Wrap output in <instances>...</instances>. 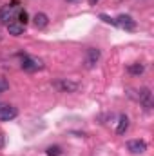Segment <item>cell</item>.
Returning a JSON list of instances; mask_svg holds the SVG:
<instances>
[{"label": "cell", "instance_id": "obj_1", "mask_svg": "<svg viewBox=\"0 0 154 156\" xmlns=\"http://www.w3.org/2000/svg\"><path fill=\"white\" fill-rule=\"evenodd\" d=\"M16 116H18V109L15 105L0 102V122H9V120H15Z\"/></svg>", "mask_w": 154, "mask_h": 156}, {"label": "cell", "instance_id": "obj_2", "mask_svg": "<svg viewBox=\"0 0 154 156\" xmlns=\"http://www.w3.org/2000/svg\"><path fill=\"white\" fill-rule=\"evenodd\" d=\"M54 87H56L58 91H62V93H76L80 85H78L76 82H73V80H67V78H58V80L54 82Z\"/></svg>", "mask_w": 154, "mask_h": 156}, {"label": "cell", "instance_id": "obj_3", "mask_svg": "<svg viewBox=\"0 0 154 156\" xmlns=\"http://www.w3.org/2000/svg\"><path fill=\"white\" fill-rule=\"evenodd\" d=\"M22 69L24 71H29V73H33V71H38L42 69L44 66H42V60L38 58H33V56H27V55H24V58H22Z\"/></svg>", "mask_w": 154, "mask_h": 156}, {"label": "cell", "instance_id": "obj_4", "mask_svg": "<svg viewBox=\"0 0 154 156\" xmlns=\"http://www.w3.org/2000/svg\"><path fill=\"white\" fill-rule=\"evenodd\" d=\"M100 56H102V53H100L98 47H89L87 53H85V66H87L89 69H93V67L98 64Z\"/></svg>", "mask_w": 154, "mask_h": 156}, {"label": "cell", "instance_id": "obj_5", "mask_svg": "<svg viewBox=\"0 0 154 156\" xmlns=\"http://www.w3.org/2000/svg\"><path fill=\"white\" fill-rule=\"evenodd\" d=\"M138 100H140V104H142L147 111L152 109V93H151L149 87H142V89H140V93H138Z\"/></svg>", "mask_w": 154, "mask_h": 156}, {"label": "cell", "instance_id": "obj_6", "mask_svg": "<svg viewBox=\"0 0 154 156\" xmlns=\"http://www.w3.org/2000/svg\"><path fill=\"white\" fill-rule=\"evenodd\" d=\"M16 5H18V2H13V5H2L0 7V24H9V20H13Z\"/></svg>", "mask_w": 154, "mask_h": 156}, {"label": "cell", "instance_id": "obj_7", "mask_svg": "<svg viewBox=\"0 0 154 156\" xmlns=\"http://www.w3.org/2000/svg\"><path fill=\"white\" fill-rule=\"evenodd\" d=\"M127 149L132 154H142L147 151V144L143 140H131V142H127Z\"/></svg>", "mask_w": 154, "mask_h": 156}, {"label": "cell", "instance_id": "obj_8", "mask_svg": "<svg viewBox=\"0 0 154 156\" xmlns=\"http://www.w3.org/2000/svg\"><path fill=\"white\" fill-rule=\"evenodd\" d=\"M114 22H116V26H120V27H123V29H129V31H132V29L136 27V22H134L132 16H129V15H120Z\"/></svg>", "mask_w": 154, "mask_h": 156}, {"label": "cell", "instance_id": "obj_9", "mask_svg": "<svg viewBox=\"0 0 154 156\" xmlns=\"http://www.w3.org/2000/svg\"><path fill=\"white\" fill-rule=\"evenodd\" d=\"M24 27H26V26H22V24H18V22H9V24H7V31H9V35H13V37L24 35Z\"/></svg>", "mask_w": 154, "mask_h": 156}, {"label": "cell", "instance_id": "obj_10", "mask_svg": "<svg viewBox=\"0 0 154 156\" xmlns=\"http://www.w3.org/2000/svg\"><path fill=\"white\" fill-rule=\"evenodd\" d=\"M129 125H131V122H129V116L121 115V116H120V120H118V127H116V133H118V134H125V133H127V129H129Z\"/></svg>", "mask_w": 154, "mask_h": 156}, {"label": "cell", "instance_id": "obj_11", "mask_svg": "<svg viewBox=\"0 0 154 156\" xmlns=\"http://www.w3.org/2000/svg\"><path fill=\"white\" fill-rule=\"evenodd\" d=\"M33 22H35V26H37L38 29H44V27L49 24V18H47L45 13H37V15L33 16Z\"/></svg>", "mask_w": 154, "mask_h": 156}, {"label": "cell", "instance_id": "obj_12", "mask_svg": "<svg viewBox=\"0 0 154 156\" xmlns=\"http://www.w3.org/2000/svg\"><path fill=\"white\" fill-rule=\"evenodd\" d=\"M143 71H145L143 64H138V62H136V64H131V66L127 67V73H129V75H134V76H140Z\"/></svg>", "mask_w": 154, "mask_h": 156}, {"label": "cell", "instance_id": "obj_13", "mask_svg": "<svg viewBox=\"0 0 154 156\" xmlns=\"http://www.w3.org/2000/svg\"><path fill=\"white\" fill-rule=\"evenodd\" d=\"M18 24H22V26H26L27 22H29V15H27V11L26 9H22L20 13H18V20H16Z\"/></svg>", "mask_w": 154, "mask_h": 156}, {"label": "cell", "instance_id": "obj_14", "mask_svg": "<svg viewBox=\"0 0 154 156\" xmlns=\"http://www.w3.org/2000/svg\"><path fill=\"white\" fill-rule=\"evenodd\" d=\"M62 154V149L58 147V145H51V147H47V156H60Z\"/></svg>", "mask_w": 154, "mask_h": 156}, {"label": "cell", "instance_id": "obj_15", "mask_svg": "<svg viewBox=\"0 0 154 156\" xmlns=\"http://www.w3.org/2000/svg\"><path fill=\"white\" fill-rule=\"evenodd\" d=\"M7 89H9V82H7L5 78L0 76V93H5Z\"/></svg>", "mask_w": 154, "mask_h": 156}, {"label": "cell", "instance_id": "obj_16", "mask_svg": "<svg viewBox=\"0 0 154 156\" xmlns=\"http://www.w3.org/2000/svg\"><path fill=\"white\" fill-rule=\"evenodd\" d=\"M100 18L103 20V22H107V24H111V26H116V22L111 18V16H107V15H100Z\"/></svg>", "mask_w": 154, "mask_h": 156}, {"label": "cell", "instance_id": "obj_17", "mask_svg": "<svg viewBox=\"0 0 154 156\" xmlns=\"http://www.w3.org/2000/svg\"><path fill=\"white\" fill-rule=\"evenodd\" d=\"M4 144H5V140H4V134H0V149L4 147Z\"/></svg>", "mask_w": 154, "mask_h": 156}, {"label": "cell", "instance_id": "obj_18", "mask_svg": "<svg viewBox=\"0 0 154 156\" xmlns=\"http://www.w3.org/2000/svg\"><path fill=\"white\" fill-rule=\"evenodd\" d=\"M89 2H91V5H94V4H96V2H100V0H89Z\"/></svg>", "mask_w": 154, "mask_h": 156}]
</instances>
